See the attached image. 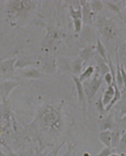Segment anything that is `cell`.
Listing matches in <instances>:
<instances>
[{
  "mask_svg": "<svg viewBox=\"0 0 126 156\" xmlns=\"http://www.w3.org/2000/svg\"><path fill=\"white\" fill-rule=\"evenodd\" d=\"M119 150L122 152L126 149V131L120 138V141L117 146Z\"/></svg>",
  "mask_w": 126,
  "mask_h": 156,
  "instance_id": "cell-6",
  "label": "cell"
},
{
  "mask_svg": "<svg viewBox=\"0 0 126 156\" xmlns=\"http://www.w3.org/2000/svg\"><path fill=\"white\" fill-rule=\"evenodd\" d=\"M22 6L24 9H29L31 6V3L29 1H22Z\"/></svg>",
  "mask_w": 126,
  "mask_h": 156,
  "instance_id": "cell-15",
  "label": "cell"
},
{
  "mask_svg": "<svg viewBox=\"0 0 126 156\" xmlns=\"http://www.w3.org/2000/svg\"><path fill=\"white\" fill-rule=\"evenodd\" d=\"M14 6L17 9H22V1H17L14 2Z\"/></svg>",
  "mask_w": 126,
  "mask_h": 156,
  "instance_id": "cell-14",
  "label": "cell"
},
{
  "mask_svg": "<svg viewBox=\"0 0 126 156\" xmlns=\"http://www.w3.org/2000/svg\"><path fill=\"white\" fill-rule=\"evenodd\" d=\"M94 5H93V8H94L95 9H97L99 10L100 8L102 7L101 5V3H100V2L98 1H94Z\"/></svg>",
  "mask_w": 126,
  "mask_h": 156,
  "instance_id": "cell-16",
  "label": "cell"
},
{
  "mask_svg": "<svg viewBox=\"0 0 126 156\" xmlns=\"http://www.w3.org/2000/svg\"><path fill=\"white\" fill-rule=\"evenodd\" d=\"M103 32L107 37H111L113 36L114 30L112 24L109 22L106 23L103 26Z\"/></svg>",
  "mask_w": 126,
  "mask_h": 156,
  "instance_id": "cell-5",
  "label": "cell"
},
{
  "mask_svg": "<svg viewBox=\"0 0 126 156\" xmlns=\"http://www.w3.org/2000/svg\"><path fill=\"white\" fill-rule=\"evenodd\" d=\"M76 83H77V88H78L80 98L82 99L83 98V88H82V86H81L80 81H78L77 80H76Z\"/></svg>",
  "mask_w": 126,
  "mask_h": 156,
  "instance_id": "cell-13",
  "label": "cell"
},
{
  "mask_svg": "<svg viewBox=\"0 0 126 156\" xmlns=\"http://www.w3.org/2000/svg\"><path fill=\"white\" fill-rule=\"evenodd\" d=\"M121 116L122 117L126 114V96L121 102Z\"/></svg>",
  "mask_w": 126,
  "mask_h": 156,
  "instance_id": "cell-11",
  "label": "cell"
},
{
  "mask_svg": "<svg viewBox=\"0 0 126 156\" xmlns=\"http://www.w3.org/2000/svg\"><path fill=\"white\" fill-rule=\"evenodd\" d=\"M102 78H98L97 75L94 76L87 87V95L90 99L92 98L96 94L102 84Z\"/></svg>",
  "mask_w": 126,
  "mask_h": 156,
  "instance_id": "cell-2",
  "label": "cell"
},
{
  "mask_svg": "<svg viewBox=\"0 0 126 156\" xmlns=\"http://www.w3.org/2000/svg\"><path fill=\"white\" fill-rule=\"evenodd\" d=\"M98 138L105 147L111 148L112 140V132L110 130H104L100 132Z\"/></svg>",
  "mask_w": 126,
  "mask_h": 156,
  "instance_id": "cell-3",
  "label": "cell"
},
{
  "mask_svg": "<svg viewBox=\"0 0 126 156\" xmlns=\"http://www.w3.org/2000/svg\"><path fill=\"white\" fill-rule=\"evenodd\" d=\"M112 153V148L105 147L96 156H109Z\"/></svg>",
  "mask_w": 126,
  "mask_h": 156,
  "instance_id": "cell-8",
  "label": "cell"
},
{
  "mask_svg": "<svg viewBox=\"0 0 126 156\" xmlns=\"http://www.w3.org/2000/svg\"><path fill=\"white\" fill-rule=\"evenodd\" d=\"M109 156H125L124 154L112 153Z\"/></svg>",
  "mask_w": 126,
  "mask_h": 156,
  "instance_id": "cell-18",
  "label": "cell"
},
{
  "mask_svg": "<svg viewBox=\"0 0 126 156\" xmlns=\"http://www.w3.org/2000/svg\"><path fill=\"white\" fill-rule=\"evenodd\" d=\"M104 79L107 84H108V86H110L113 82V77L111 73H107L106 74H105Z\"/></svg>",
  "mask_w": 126,
  "mask_h": 156,
  "instance_id": "cell-10",
  "label": "cell"
},
{
  "mask_svg": "<svg viewBox=\"0 0 126 156\" xmlns=\"http://www.w3.org/2000/svg\"><path fill=\"white\" fill-rule=\"evenodd\" d=\"M118 87L117 85L116 81H113L112 85L109 86L107 90L105 91L103 97H102V102L105 107H107L111 103L114 97L115 91L116 90H118Z\"/></svg>",
  "mask_w": 126,
  "mask_h": 156,
  "instance_id": "cell-1",
  "label": "cell"
},
{
  "mask_svg": "<svg viewBox=\"0 0 126 156\" xmlns=\"http://www.w3.org/2000/svg\"><path fill=\"white\" fill-rule=\"evenodd\" d=\"M120 133L118 131L112 132V140H111V148L117 147L120 141Z\"/></svg>",
  "mask_w": 126,
  "mask_h": 156,
  "instance_id": "cell-4",
  "label": "cell"
},
{
  "mask_svg": "<svg viewBox=\"0 0 126 156\" xmlns=\"http://www.w3.org/2000/svg\"><path fill=\"white\" fill-rule=\"evenodd\" d=\"M97 50L98 52L100 54V55L102 57V58L105 59L106 58V53H105V48L103 47V46L102 44L100 41H98L97 43Z\"/></svg>",
  "mask_w": 126,
  "mask_h": 156,
  "instance_id": "cell-9",
  "label": "cell"
},
{
  "mask_svg": "<svg viewBox=\"0 0 126 156\" xmlns=\"http://www.w3.org/2000/svg\"><path fill=\"white\" fill-rule=\"evenodd\" d=\"M121 121L124 123L126 124V114L125 115H124L122 117H121Z\"/></svg>",
  "mask_w": 126,
  "mask_h": 156,
  "instance_id": "cell-19",
  "label": "cell"
},
{
  "mask_svg": "<svg viewBox=\"0 0 126 156\" xmlns=\"http://www.w3.org/2000/svg\"><path fill=\"white\" fill-rule=\"evenodd\" d=\"M76 30H79L80 29L81 27V22L80 21L77 20L76 22Z\"/></svg>",
  "mask_w": 126,
  "mask_h": 156,
  "instance_id": "cell-17",
  "label": "cell"
},
{
  "mask_svg": "<svg viewBox=\"0 0 126 156\" xmlns=\"http://www.w3.org/2000/svg\"><path fill=\"white\" fill-rule=\"evenodd\" d=\"M94 71V69L93 67H89L88 68H87L86 71L83 73V74L81 76V81H83V80H84L91 77L92 75L93 74Z\"/></svg>",
  "mask_w": 126,
  "mask_h": 156,
  "instance_id": "cell-7",
  "label": "cell"
},
{
  "mask_svg": "<svg viewBox=\"0 0 126 156\" xmlns=\"http://www.w3.org/2000/svg\"><path fill=\"white\" fill-rule=\"evenodd\" d=\"M121 70V76H122V79L123 84L124 86L126 87V72L123 67L121 66L120 67Z\"/></svg>",
  "mask_w": 126,
  "mask_h": 156,
  "instance_id": "cell-12",
  "label": "cell"
}]
</instances>
